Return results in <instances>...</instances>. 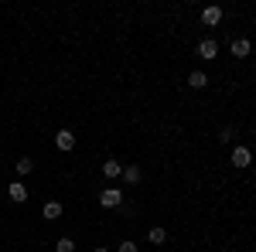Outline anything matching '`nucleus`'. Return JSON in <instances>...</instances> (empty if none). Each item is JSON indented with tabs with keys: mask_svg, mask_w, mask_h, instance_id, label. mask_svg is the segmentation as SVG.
I'll return each mask as SVG.
<instances>
[{
	"mask_svg": "<svg viewBox=\"0 0 256 252\" xmlns=\"http://www.w3.org/2000/svg\"><path fill=\"white\" fill-rule=\"evenodd\" d=\"M102 174H106V177H120V174H123V164H120V160H113V157H110V160H106V164H102Z\"/></svg>",
	"mask_w": 256,
	"mask_h": 252,
	"instance_id": "6e6552de",
	"label": "nucleus"
},
{
	"mask_svg": "<svg viewBox=\"0 0 256 252\" xmlns=\"http://www.w3.org/2000/svg\"><path fill=\"white\" fill-rule=\"evenodd\" d=\"M116 252H137V242H120Z\"/></svg>",
	"mask_w": 256,
	"mask_h": 252,
	"instance_id": "2eb2a0df",
	"label": "nucleus"
},
{
	"mask_svg": "<svg viewBox=\"0 0 256 252\" xmlns=\"http://www.w3.org/2000/svg\"><path fill=\"white\" fill-rule=\"evenodd\" d=\"M55 252H76V242H72L68 235H62L58 242H55Z\"/></svg>",
	"mask_w": 256,
	"mask_h": 252,
	"instance_id": "ddd939ff",
	"label": "nucleus"
},
{
	"mask_svg": "<svg viewBox=\"0 0 256 252\" xmlns=\"http://www.w3.org/2000/svg\"><path fill=\"white\" fill-rule=\"evenodd\" d=\"M92 252H110V249H102V246H99V249H92Z\"/></svg>",
	"mask_w": 256,
	"mask_h": 252,
	"instance_id": "dca6fc26",
	"label": "nucleus"
},
{
	"mask_svg": "<svg viewBox=\"0 0 256 252\" xmlns=\"http://www.w3.org/2000/svg\"><path fill=\"white\" fill-rule=\"evenodd\" d=\"M120 177H123L126 184H137V181H140V167H137V164H130V167H123V174H120Z\"/></svg>",
	"mask_w": 256,
	"mask_h": 252,
	"instance_id": "1a4fd4ad",
	"label": "nucleus"
},
{
	"mask_svg": "<svg viewBox=\"0 0 256 252\" xmlns=\"http://www.w3.org/2000/svg\"><path fill=\"white\" fill-rule=\"evenodd\" d=\"M147 239H150L154 246H164V242H168V232H164V229H150V235H147Z\"/></svg>",
	"mask_w": 256,
	"mask_h": 252,
	"instance_id": "4468645a",
	"label": "nucleus"
},
{
	"mask_svg": "<svg viewBox=\"0 0 256 252\" xmlns=\"http://www.w3.org/2000/svg\"><path fill=\"white\" fill-rule=\"evenodd\" d=\"M7 194H10V201H28V188H24V184H20V181H14V184H10V188H7Z\"/></svg>",
	"mask_w": 256,
	"mask_h": 252,
	"instance_id": "423d86ee",
	"label": "nucleus"
},
{
	"mask_svg": "<svg viewBox=\"0 0 256 252\" xmlns=\"http://www.w3.org/2000/svg\"><path fill=\"white\" fill-rule=\"evenodd\" d=\"M14 167H18V174H20V177H28L31 171H34V160H31V157H20Z\"/></svg>",
	"mask_w": 256,
	"mask_h": 252,
	"instance_id": "9b49d317",
	"label": "nucleus"
},
{
	"mask_svg": "<svg viewBox=\"0 0 256 252\" xmlns=\"http://www.w3.org/2000/svg\"><path fill=\"white\" fill-rule=\"evenodd\" d=\"M218 20H222V7H216V3H212V7H205V10H202V24L216 27Z\"/></svg>",
	"mask_w": 256,
	"mask_h": 252,
	"instance_id": "39448f33",
	"label": "nucleus"
},
{
	"mask_svg": "<svg viewBox=\"0 0 256 252\" xmlns=\"http://www.w3.org/2000/svg\"><path fill=\"white\" fill-rule=\"evenodd\" d=\"M198 58H205V61H212L218 58V44L212 38H205V41H198Z\"/></svg>",
	"mask_w": 256,
	"mask_h": 252,
	"instance_id": "f03ea898",
	"label": "nucleus"
},
{
	"mask_svg": "<svg viewBox=\"0 0 256 252\" xmlns=\"http://www.w3.org/2000/svg\"><path fill=\"white\" fill-rule=\"evenodd\" d=\"M250 51H253V44H250L246 38H236V41H232V55H236V58H246Z\"/></svg>",
	"mask_w": 256,
	"mask_h": 252,
	"instance_id": "0eeeda50",
	"label": "nucleus"
},
{
	"mask_svg": "<svg viewBox=\"0 0 256 252\" xmlns=\"http://www.w3.org/2000/svg\"><path fill=\"white\" fill-rule=\"evenodd\" d=\"M44 218H52V222L62 218V205H58V201H48V205H44Z\"/></svg>",
	"mask_w": 256,
	"mask_h": 252,
	"instance_id": "f8f14e48",
	"label": "nucleus"
},
{
	"mask_svg": "<svg viewBox=\"0 0 256 252\" xmlns=\"http://www.w3.org/2000/svg\"><path fill=\"white\" fill-rule=\"evenodd\" d=\"M250 164H253L250 147H236V150H232V167H250Z\"/></svg>",
	"mask_w": 256,
	"mask_h": 252,
	"instance_id": "20e7f679",
	"label": "nucleus"
},
{
	"mask_svg": "<svg viewBox=\"0 0 256 252\" xmlns=\"http://www.w3.org/2000/svg\"><path fill=\"white\" fill-rule=\"evenodd\" d=\"M55 147L68 154V150L76 147V133H72V130H58V133H55Z\"/></svg>",
	"mask_w": 256,
	"mask_h": 252,
	"instance_id": "7ed1b4c3",
	"label": "nucleus"
},
{
	"mask_svg": "<svg viewBox=\"0 0 256 252\" xmlns=\"http://www.w3.org/2000/svg\"><path fill=\"white\" fill-rule=\"evenodd\" d=\"M188 85H192V89H205V85H208V75H205V72H192V75H188Z\"/></svg>",
	"mask_w": 256,
	"mask_h": 252,
	"instance_id": "9d476101",
	"label": "nucleus"
},
{
	"mask_svg": "<svg viewBox=\"0 0 256 252\" xmlns=\"http://www.w3.org/2000/svg\"><path fill=\"white\" fill-rule=\"evenodd\" d=\"M99 205H102V208H120V205H123V191H120V188L99 191Z\"/></svg>",
	"mask_w": 256,
	"mask_h": 252,
	"instance_id": "f257e3e1",
	"label": "nucleus"
}]
</instances>
